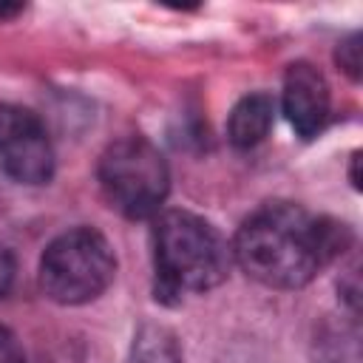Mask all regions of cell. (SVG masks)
I'll list each match as a JSON object with an SVG mask.
<instances>
[{
    "label": "cell",
    "mask_w": 363,
    "mask_h": 363,
    "mask_svg": "<svg viewBox=\"0 0 363 363\" xmlns=\"http://www.w3.org/2000/svg\"><path fill=\"white\" fill-rule=\"evenodd\" d=\"M352 241V233L292 201L261 204L235 233L233 258L264 286L298 289L309 284Z\"/></svg>",
    "instance_id": "1"
},
{
    "label": "cell",
    "mask_w": 363,
    "mask_h": 363,
    "mask_svg": "<svg viewBox=\"0 0 363 363\" xmlns=\"http://www.w3.org/2000/svg\"><path fill=\"white\" fill-rule=\"evenodd\" d=\"M153 261L162 298L207 292L230 275L233 247L201 216L167 210L153 224Z\"/></svg>",
    "instance_id": "2"
},
{
    "label": "cell",
    "mask_w": 363,
    "mask_h": 363,
    "mask_svg": "<svg viewBox=\"0 0 363 363\" xmlns=\"http://www.w3.org/2000/svg\"><path fill=\"white\" fill-rule=\"evenodd\" d=\"M116 258L108 238L94 227H77L57 235L40 261L43 292L65 306L99 298L113 281Z\"/></svg>",
    "instance_id": "3"
},
{
    "label": "cell",
    "mask_w": 363,
    "mask_h": 363,
    "mask_svg": "<svg viewBox=\"0 0 363 363\" xmlns=\"http://www.w3.org/2000/svg\"><path fill=\"white\" fill-rule=\"evenodd\" d=\"M99 184L113 210L128 218H147L164 204L170 173L153 142L145 136H125L102 153Z\"/></svg>",
    "instance_id": "4"
},
{
    "label": "cell",
    "mask_w": 363,
    "mask_h": 363,
    "mask_svg": "<svg viewBox=\"0 0 363 363\" xmlns=\"http://www.w3.org/2000/svg\"><path fill=\"white\" fill-rule=\"evenodd\" d=\"M0 170L23 184H45L54 173V147L37 113L0 105Z\"/></svg>",
    "instance_id": "5"
},
{
    "label": "cell",
    "mask_w": 363,
    "mask_h": 363,
    "mask_svg": "<svg viewBox=\"0 0 363 363\" xmlns=\"http://www.w3.org/2000/svg\"><path fill=\"white\" fill-rule=\"evenodd\" d=\"M329 85L309 62H292L284 77V113L298 136L312 139L329 122Z\"/></svg>",
    "instance_id": "6"
},
{
    "label": "cell",
    "mask_w": 363,
    "mask_h": 363,
    "mask_svg": "<svg viewBox=\"0 0 363 363\" xmlns=\"http://www.w3.org/2000/svg\"><path fill=\"white\" fill-rule=\"evenodd\" d=\"M272 119H275L272 96L269 94H250L233 108L230 122H227V136L235 147H255L269 133Z\"/></svg>",
    "instance_id": "7"
},
{
    "label": "cell",
    "mask_w": 363,
    "mask_h": 363,
    "mask_svg": "<svg viewBox=\"0 0 363 363\" xmlns=\"http://www.w3.org/2000/svg\"><path fill=\"white\" fill-rule=\"evenodd\" d=\"M337 62H340V68H343L352 79L360 77V37H357V34H352L349 40H343V43L337 45Z\"/></svg>",
    "instance_id": "8"
},
{
    "label": "cell",
    "mask_w": 363,
    "mask_h": 363,
    "mask_svg": "<svg viewBox=\"0 0 363 363\" xmlns=\"http://www.w3.org/2000/svg\"><path fill=\"white\" fill-rule=\"evenodd\" d=\"M0 363H26V354H23L17 335L6 326H0Z\"/></svg>",
    "instance_id": "9"
},
{
    "label": "cell",
    "mask_w": 363,
    "mask_h": 363,
    "mask_svg": "<svg viewBox=\"0 0 363 363\" xmlns=\"http://www.w3.org/2000/svg\"><path fill=\"white\" fill-rule=\"evenodd\" d=\"M11 281H14V258L6 247H0V298L9 292Z\"/></svg>",
    "instance_id": "10"
},
{
    "label": "cell",
    "mask_w": 363,
    "mask_h": 363,
    "mask_svg": "<svg viewBox=\"0 0 363 363\" xmlns=\"http://www.w3.org/2000/svg\"><path fill=\"white\" fill-rule=\"evenodd\" d=\"M23 6H0V17H11V14H17Z\"/></svg>",
    "instance_id": "11"
}]
</instances>
